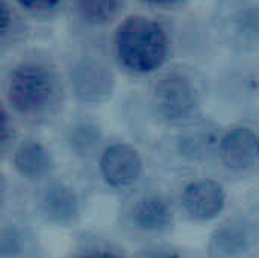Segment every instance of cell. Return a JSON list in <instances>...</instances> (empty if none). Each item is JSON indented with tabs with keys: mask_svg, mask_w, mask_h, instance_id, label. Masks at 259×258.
Masks as SVG:
<instances>
[{
	"mask_svg": "<svg viewBox=\"0 0 259 258\" xmlns=\"http://www.w3.org/2000/svg\"><path fill=\"white\" fill-rule=\"evenodd\" d=\"M170 36L162 23L146 14H131L115 27L112 50L118 65L132 75H152L168 59Z\"/></svg>",
	"mask_w": 259,
	"mask_h": 258,
	"instance_id": "cell-1",
	"label": "cell"
},
{
	"mask_svg": "<svg viewBox=\"0 0 259 258\" xmlns=\"http://www.w3.org/2000/svg\"><path fill=\"white\" fill-rule=\"evenodd\" d=\"M61 81L56 70L39 59L17 62L5 81V105L26 119H39L58 105Z\"/></svg>",
	"mask_w": 259,
	"mask_h": 258,
	"instance_id": "cell-2",
	"label": "cell"
},
{
	"mask_svg": "<svg viewBox=\"0 0 259 258\" xmlns=\"http://www.w3.org/2000/svg\"><path fill=\"white\" fill-rule=\"evenodd\" d=\"M152 103L156 114L167 123H182L193 117L200 105L194 81L182 71L162 75L153 85Z\"/></svg>",
	"mask_w": 259,
	"mask_h": 258,
	"instance_id": "cell-3",
	"label": "cell"
},
{
	"mask_svg": "<svg viewBox=\"0 0 259 258\" xmlns=\"http://www.w3.org/2000/svg\"><path fill=\"white\" fill-rule=\"evenodd\" d=\"M71 93L82 103L106 102L115 90V75L111 65L99 56H82L68 70Z\"/></svg>",
	"mask_w": 259,
	"mask_h": 258,
	"instance_id": "cell-4",
	"label": "cell"
},
{
	"mask_svg": "<svg viewBox=\"0 0 259 258\" xmlns=\"http://www.w3.org/2000/svg\"><path fill=\"white\" fill-rule=\"evenodd\" d=\"M99 172L109 187L126 189L138 182L141 178L144 172V160L134 144L117 141L100 152Z\"/></svg>",
	"mask_w": 259,
	"mask_h": 258,
	"instance_id": "cell-5",
	"label": "cell"
},
{
	"mask_svg": "<svg viewBox=\"0 0 259 258\" xmlns=\"http://www.w3.org/2000/svg\"><path fill=\"white\" fill-rule=\"evenodd\" d=\"M181 202L191 219L211 220L225 210L226 192L219 181L209 178L196 179L184 187Z\"/></svg>",
	"mask_w": 259,
	"mask_h": 258,
	"instance_id": "cell-6",
	"label": "cell"
},
{
	"mask_svg": "<svg viewBox=\"0 0 259 258\" xmlns=\"http://www.w3.org/2000/svg\"><path fill=\"white\" fill-rule=\"evenodd\" d=\"M217 152L228 169L249 170L259 163V134L246 126L232 128L220 137Z\"/></svg>",
	"mask_w": 259,
	"mask_h": 258,
	"instance_id": "cell-7",
	"label": "cell"
},
{
	"mask_svg": "<svg viewBox=\"0 0 259 258\" xmlns=\"http://www.w3.org/2000/svg\"><path fill=\"white\" fill-rule=\"evenodd\" d=\"M12 167L26 181H41L55 169L52 151L36 138H24L12 151Z\"/></svg>",
	"mask_w": 259,
	"mask_h": 258,
	"instance_id": "cell-8",
	"label": "cell"
},
{
	"mask_svg": "<svg viewBox=\"0 0 259 258\" xmlns=\"http://www.w3.org/2000/svg\"><path fill=\"white\" fill-rule=\"evenodd\" d=\"M39 211L50 224L61 227L71 225L80 214V201L71 187L62 182H53L41 193Z\"/></svg>",
	"mask_w": 259,
	"mask_h": 258,
	"instance_id": "cell-9",
	"label": "cell"
},
{
	"mask_svg": "<svg viewBox=\"0 0 259 258\" xmlns=\"http://www.w3.org/2000/svg\"><path fill=\"white\" fill-rule=\"evenodd\" d=\"M173 210L168 201L158 195H149L135 202L131 210L134 227L143 233H162L173 224Z\"/></svg>",
	"mask_w": 259,
	"mask_h": 258,
	"instance_id": "cell-10",
	"label": "cell"
},
{
	"mask_svg": "<svg viewBox=\"0 0 259 258\" xmlns=\"http://www.w3.org/2000/svg\"><path fill=\"white\" fill-rule=\"evenodd\" d=\"M249 242L247 227L240 220H228L212 233L209 251L215 258L237 257L247 249Z\"/></svg>",
	"mask_w": 259,
	"mask_h": 258,
	"instance_id": "cell-11",
	"label": "cell"
},
{
	"mask_svg": "<svg viewBox=\"0 0 259 258\" xmlns=\"http://www.w3.org/2000/svg\"><path fill=\"white\" fill-rule=\"evenodd\" d=\"M220 137L215 128L208 125H196L179 134L178 151L190 161H200L208 158L212 152L219 151Z\"/></svg>",
	"mask_w": 259,
	"mask_h": 258,
	"instance_id": "cell-12",
	"label": "cell"
},
{
	"mask_svg": "<svg viewBox=\"0 0 259 258\" xmlns=\"http://www.w3.org/2000/svg\"><path fill=\"white\" fill-rule=\"evenodd\" d=\"M103 141L102 128L93 120H77L65 131V143L70 152L79 158L91 157Z\"/></svg>",
	"mask_w": 259,
	"mask_h": 258,
	"instance_id": "cell-13",
	"label": "cell"
},
{
	"mask_svg": "<svg viewBox=\"0 0 259 258\" xmlns=\"http://www.w3.org/2000/svg\"><path fill=\"white\" fill-rule=\"evenodd\" d=\"M123 5L124 0H73V12L87 26L100 27L112 23Z\"/></svg>",
	"mask_w": 259,
	"mask_h": 258,
	"instance_id": "cell-14",
	"label": "cell"
},
{
	"mask_svg": "<svg viewBox=\"0 0 259 258\" xmlns=\"http://www.w3.org/2000/svg\"><path fill=\"white\" fill-rule=\"evenodd\" d=\"M24 237L14 225H5L0 231V255L2 258H15L23 252Z\"/></svg>",
	"mask_w": 259,
	"mask_h": 258,
	"instance_id": "cell-15",
	"label": "cell"
},
{
	"mask_svg": "<svg viewBox=\"0 0 259 258\" xmlns=\"http://www.w3.org/2000/svg\"><path fill=\"white\" fill-rule=\"evenodd\" d=\"M21 9L32 15H46L53 12L64 0H14Z\"/></svg>",
	"mask_w": 259,
	"mask_h": 258,
	"instance_id": "cell-16",
	"label": "cell"
},
{
	"mask_svg": "<svg viewBox=\"0 0 259 258\" xmlns=\"http://www.w3.org/2000/svg\"><path fill=\"white\" fill-rule=\"evenodd\" d=\"M14 138V122H12V111L3 103V123H2V144L3 149L12 143Z\"/></svg>",
	"mask_w": 259,
	"mask_h": 258,
	"instance_id": "cell-17",
	"label": "cell"
},
{
	"mask_svg": "<svg viewBox=\"0 0 259 258\" xmlns=\"http://www.w3.org/2000/svg\"><path fill=\"white\" fill-rule=\"evenodd\" d=\"M135 258H181V255L170 248L155 246V248H147V249L138 252Z\"/></svg>",
	"mask_w": 259,
	"mask_h": 258,
	"instance_id": "cell-18",
	"label": "cell"
},
{
	"mask_svg": "<svg viewBox=\"0 0 259 258\" xmlns=\"http://www.w3.org/2000/svg\"><path fill=\"white\" fill-rule=\"evenodd\" d=\"M14 23V15L8 0H2V40L5 41Z\"/></svg>",
	"mask_w": 259,
	"mask_h": 258,
	"instance_id": "cell-19",
	"label": "cell"
},
{
	"mask_svg": "<svg viewBox=\"0 0 259 258\" xmlns=\"http://www.w3.org/2000/svg\"><path fill=\"white\" fill-rule=\"evenodd\" d=\"M79 258H123L118 252L109 251V249H93L85 254H82Z\"/></svg>",
	"mask_w": 259,
	"mask_h": 258,
	"instance_id": "cell-20",
	"label": "cell"
},
{
	"mask_svg": "<svg viewBox=\"0 0 259 258\" xmlns=\"http://www.w3.org/2000/svg\"><path fill=\"white\" fill-rule=\"evenodd\" d=\"M141 2H144L146 5H150V6H156V8H168V6L179 3L181 0H141Z\"/></svg>",
	"mask_w": 259,
	"mask_h": 258,
	"instance_id": "cell-21",
	"label": "cell"
}]
</instances>
